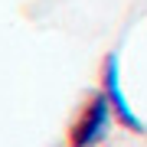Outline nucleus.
Instances as JSON below:
<instances>
[{
    "label": "nucleus",
    "mask_w": 147,
    "mask_h": 147,
    "mask_svg": "<svg viewBox=\"0 0 147 147\" xmlns=\"http://www.w3.org/2000/svg\"><path fill=\"white\" fill-rule=\"evenodd\" d=\"M111 121H115V111H111L108 98L101 88H95L85 95V101L79 105L72 124L65 131V147H98L105 141Z\"/></svg>",
    "instance_id": "obj_1"
},
{
    "label": "nucleus",
    "mask_w": 147,
    "mask_h": 147,
    "mask_svg": "<svg viewBox=\"0 0 147 147\" xmlns=\"http://www.w3.org/2000/svg\"><path fill=\"white\" fill-rule=\"evenodd\" d=\"M98 88L105 92L108 105H111V111H115V124L127 127L131 134H144V131H147V124L141 121V115L131 108V101H127L124 88H121V59H118V53H108L105 59H101Z\"/></svg>",
    "instance_id": "obj_2"
}]
</instances>
